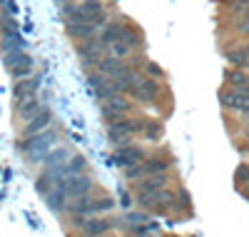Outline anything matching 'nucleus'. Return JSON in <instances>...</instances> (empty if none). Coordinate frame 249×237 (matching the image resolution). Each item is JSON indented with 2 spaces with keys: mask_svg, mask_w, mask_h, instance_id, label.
<instances>
[{
  "mask_svg": "<svg viewBox=\"0 0 249 237\" xmlns=\"http://www.w3.org/2000/svg\"><path fill=\"white\" fill-rule=\"evenodd\" d=\"M172 165H175V160L164 158V153H160V155H147L140 165L124 170V180L137 182V180L152 178V175H162V172H170V167H172Z\"/></svg>",
  "mask_w": 249,
  "mask_h": 237,
  "instance_id": "1",
  "label": "nucleus"
},
{
  "mask_svg": "<svg viewBox=\"0 0 249 237\" xmlns=\"http://www.w3.org/2000/svg\"><path fill=\"white\" fill-rule=\"evenodd\" d=\"M57 130H48L45 133H37V135H30V138H25V142H20L18 147H20V153H25L28 155V160L30 162H40L53 147H57Z\"/></svg>",
  "mask_w": 249,
  "mask_h": 237,
  "instance_id": "2",
  "label": "nucleus"
},
{
  "mask_svg": "<svg viewBox=\"0 0 249 237\" xmlns=\"http://www.w3.org/2000/svg\"><path fill=\"white\" fill-rule=\"evenodd\" d=\"M100 110H102V118H105L107 122H112V120L124 118V115H135L137 102L130 95H112V98L100 102Z\"/></svg>",
  "mask_w": 249,
  "mask_h": 237,
  "instance_id": "3",
  "label": "nucleus"
},
{
  "mask_svg": "<svg viewBox=\"0 0 249 237\" xmlns=\"http://www.w3.org/2000/svg\"><path fill=\"white\" fill-rule=\"evenodd\" d=\"M130 98H132L137 105H160L162 85H160V80L147 78V75L142 73V78L137 80V85H135V90L130 93Z\"/></svg>",
  "mask_w": 249,
  "mask_h": 237,
  "instance_id": "4",
  "label": "nucleus"
},
{
  "mask_svg": "<svg viewBox=\"0 0 249 237\" xmlns=\"http://www.w3.org/2000/svg\"><path fill=\"white\" fill-rule=\"evenodd\" d=\"M57 187L65 192V198H68V205L77 198H85V195H92L95 192V180L90 175H72V178H65V180H60Z\"/></svg>",
  "mask_w": 249,
  "mask_h": 237,
  "instance_id": "5",
  "label": "nucleus"
},
{
  "mask_svg": "<svg viewBox=\"0 0 249 237\" xmlns=\"http://www.w3.org/2000/svg\"><path fill=\"white\" fill-rule=\"evenodd\" d=\"M3 65H5V70H8L15 80H20V78L33 75L35 62H33V58H30L25 50H13V53H5V55H3Z\"/></svg>",
  "mask_w": 249,
  "mask_h": 237,
  "instance_id": "6",
  "label": "nucleus"
},
{
  "mask_svg": "<svg viewBox=\"0 0 249 237\" xmlns=\"http://www.w3.org/2000/svg\"><path fill=\"white\" fill-rule=\"evenodd\" d=\"M105 55H107V50L102 48V42L97 40V35L90 38V40L77 42V58H80V62H82V68H85V70H95L97 62Z\"/></svg>",
  "mask_w": 249,
  "mask_h": 237,
  "instance_id": "7",
  "label": "nucleus"
},
{
  "mask_svg": "<svg viewBox=\"0 0 249 237\" xmlns=\"http://www.w3.org/2000/svg\"><path fill=\"white\" fill-rule=\"evenodd\" d=\"M147 147H142V145H122V147H115V165L122 167V170H127V167H135L140 165L144 158H147Z\"/></svg>",
  "mask_w": 249,
  "mask_h": 237,
  "instance_id": "8",
  "label": "nucleus"
},
{
  "mask_svg": "<svg viewBox=\"0 0 249 237\" xmlns=\"http://www.w3.org/2000/svg\"><path fill=\"white\" fill-rule=\"evenodd\" d=\"M219 102L224 110H232V113H242L244 107H249V88L239 90V88H224L219 93Z\"/></svg>",
  "mask_w": 249,
  "mask_h": 237,
  "instance_id": "9",
  "label": "nucleus"
},
{
  "mask_svg": "<svg viewBox=\"0 0 249 237\" xmlns=\"http://www.w3.org/2000/svg\"><path fill=\"white\" fill-rule=\"evenodd\" d=\"M115 227V220L107 217H100V215H92V217H85L80 225L82 237H105L110 230Z\"/></svg>",
  "mask_w": 249,
  "mask_h": 237,
  "instance_id": "10",
  "label": "nucleus"
},
{
  "mask_svg": "<svg viewBox=\"0 0 249 237\" xmlns=\"http://www.w3.org/2000/svg\"><path fill=\"white\" fill-rule=\"evenodd\" d=\"M107 127H112V130L127 135V138H137V135H142V130H144V118L124 115V118H117V120L107 122Z\"/></svg>",
  "mask_w": 249,
  "mask_h": 237,
  "instance_id": "11",
  "label": "nucleus"
},
{
  "mask_svg": "<svg viewBox=\"0 0 249 237\" xmlns=\"http://www.w3.org/2000/svg\"><path fill=\"white\" fill-rule=\"evenodd\" d=\"M120 42H124L130 50H144V35H142V30L135 25V23H130L127 18H122V30H120Z\"/></svg>",
  "mask_w": 249,
  "mask_h": 237,
  "instance_id": "12",
  "label": "nucleus"
},
{
  "mask_svg": "<svg viewBox=\"0 0 249 237\" xmlns=\"http://www.w3.org/2000/svg\"><path fill=\"white\" fill-rule=\"evenodd\" d=\"M164 187H170V175L162 172V175H152L135 182V195H152V192H160Z\"/></svg>",
  "mask_w": 249,
  "mask_h": 237,
  "instance_id": "13",
  "label": "nucleus"
},
{
  "mask_svg": "<svg viewBox=\"0 0 249 237\" xmlns=\"http://www.w3.org/2000/svg\"><path fill=\"white\" fill-rule=\"evenodd\" d=\"M40 82H43V78H40V75H28V78L15 80V85H13V98H15V100H25V98L37 95Z\"/></svg>",
  "mask_w": 249,
  "mask_h": 237,
  "instance_id": "14",
  "label": "nucleus"
},
{
  "mask_svg": "<svg viewBox=\"0 0 249 237\" xmlns=\"http://www.w3.org/2000/svg\"><path fill=\"white\" fill-rule=\"evenodd\" d=\"M43 107H45V102L40 100V95H33V98H25V100H15V115L23 122H28L43 110Z\"/></svg>",
  "mask_w": 249,
  "mask_h": 237,
  "instance_id": "15",
  "label": "nucleus"
},
{
  "mask_svg": "<svg viewBox=\"0 0 249 237\" xmlns=\"http://www.w3.org/2000/svg\"><path fill=\"white\" fill-rule=\"evenodd\" d=\"M50 125H53V110L45 105L43 110H40V113H37L33 120H28V122H25V127H23V135H25V138H30V135H37V133H45Z\"/></svg>",
  "mask_w": 249,
  "mask_h": 237,
  "instance_id": "16",
  "label": "nucleus"
},
{
  "mask_svg": "<svg viewBox=\"0 0 249 237\" xmlns=\"http://www.w3.org/2000/svg\"><path fill=\"white\" fill-rule=\"evenodd\" d=\"M120 30H122V18H117V20H107V23L100 28L97 40L102 42V48H105L107 53H110V48L115 45V42L120 40Z\"/></svg>",
  "mask_w": 249,
  "mask_h": 237,
  "instance_id": "17",
  "label": "nucleus"
},
{
  "mask_svg": "<svg viewBox=\"0 0 249 237\" xmlns=\"http://www.w3.org/2000/svg\"><path fill=\"white\" fill-rule=\"evenodd\" d=\"M65 33H68L70 40L82 42V40L95 38V35L100 33V28H97L95 23H68V25H65Z\"/></svg>",
  "mask_w": 249,
  "mask_h": 237,
  "instance_id": "18",
  "label": "nucleus"
},
{
  "mask_svg": "<svg viewBox=\"0 0 249 237\" xmlns=\"http://www.w3.org/2000/svg\"><path fill=\"white\" fill-rule=\"evenodd\" d=\"M13 50H25V40L20 35V28L15 30H0V53H13Z\"/></svg>",
  "mask_w": 249,
  "mask_h": 237,
  "instance_id": "19",
  "label": "nucleus"
},
{
  "mask_svg": "<svg viewBox=\"0 0 249 237\" xmlns=\"http://www.w3.org/2000/svg\"><path fill=\"white\" fill-rule=\"evenodd\" d=\"M124 68H127V60H120V58H115V55H105L100 62H97V68L95 70H100L102 75H107V78H117Z\"/></svg>",
  "mask_w": 249,
  "mask_h": 237,
  "instance_id": "20",
  "label": "nucleus"
},
{
  "mask_svg": "<svg viewBox=\"0 0 249 237\" xmlns=\"http://www.w3.org/2000/svg\"><path fill=\"white\" fill-rule=\"evenodd\" d=\"M224 82H227V88L247 90L249 88V73L242 70V68H227L224 70Z\"/></svg>",
  "mask_w": 249,
  "mask_h": 237,
  "instance_id": "21",
  "label": "nucleus"
},
{
  "mask_svg": "<svg viewBox=\"0 0 249 237\" xmlns=\"http://www.w3.org/2000/svg\"><path fill=\"white\" fill-rule=\"evenodd\" d=\"M57 170H60L62 180H65V178H72V175H82V172L88 170V160L82 158V155H72L65 165H60Z\"/></svg>",
  "mask_w": 249,
  "mask_h": 237,
  "instance_id": "22",
  "label": "nucleus"
},
{
  "mask_svg": "<svg viewBox=\"0 0 249 237\" xmlns=\"http://www.w3.org/2000/svg\"><path fill=\"white\" fill-rule=\"evenodd\" d=\"M70 158H72V153H70L68 147H53L40 162H43L45 167H60V165H65Z\"/></svg>",
  "mask_w": 249,
  "mask_h": 237,
  "instance_id": "23",
  "label": "nucleus"
},
{
  "mask_svg": "<svg viewBox=\"0 0 249 237\" xmlns=\"http://www.w3.org/2000/svg\"><path fill=\"white\" fill-rule=\"evenodd\" d=\"M142 138L147 142H160L164 138V125L160 120H144V130H142Z\"/></svg>",
  "mask_w": 249,
  "mask_h": 237,
  "instance_id": "24",
  "label": "nucleus"
},
{
  "mask_svg": "<svg viewBox=\"0 0 249 237\" xmlns=\"http://www.w3.org/2000/svg\"><path fill=\"white\" fill-rule=\"evenodd\" d=\"M227 62H230V68H242L247 70V55L242 53V48H232V50H227Z\"/></svg>",
  "mask_w": 249,
  "mask_h": 237,
  "instance_id": "25",
  "label": "nucleus"
},
{
  "mask_svg": "<svg viewBox=\"0 0 249 237\" xmlns=\"http://www.w3.org/2000/svg\"><path fill=\"white\" fill-rule=\"evenodd\" d=\"M232 30H234L237 35H247V38H249V15H234Z\"/></svg>",
  "mask_w": 249,
  "mask_h": 237,
  "instance_id": "26",
  "label": "nucleus"
},
{
  "mask_svg": "<svg viewBox=\"0 0 249 237\" xmlns=\"http://www.w3.org/2000/svg\"><path fill=\"white\" fill-rule=\"evenodd\" d=\"M142 73L147 75V78H155V80H162V78H164V70L157 65V62H152V60H147V62H144Z\"/></svg>",
  "mask_w": 249,
  "mask_h": 237,
  "instance_id": "27",
  "label": "nucleus"
},
{
  "mask_svg": "<svg viewBox=\"0 0 249 237\" xmlns=\"http://www.w3.org/2000/svg\"><path fill=\"white\" fill-rule=\"evenodd\" d=\"M132 53H135V50H130V48L124 45V42H120V40H117L115 45L110 48V55H115V58H120V60H127Z\"/></svg>",
  "mask_w": 249,
  "mask_h": 237,
  "instance_id": "28",
  "label": "nucleus"
},
{
  "mask_svg": "<svg viewBox=\"0 0 249 237\" xmlns=\"http://www.w3.org/2000/svg\"><path fill=\"white\" fill-rule=\"evenodd\" d=\"M237 182L249 185V165H239L237 167Z\"/></svg>",
  "mask_w": 249,
  "mask_h": 237,
  "instance_id": "29",
  "label": "nucleus"
},
{
  "mask_svg": "<svg viewBox=\"0 0 249 237\" xmlns=\"http://www.w3.org/2000/svg\"><path fill=\"white\" fill-rule=\"evenodd\" d=\"M132 205V200H130V192L127 190H122V207H130Z\"/></svg>",
  "mask_w": 249,
  "mask_h": 237,
  "instance_id": "30",
  "label": "nucleus"
},
{
  "mask_svg": "<svg viewBox=\"0 0 249 237\" xmlns=\"http://www.w3.org/2000/svg\"><path fill=\"white\" fill-rule=\"evenodd\" d=\"M239 48H242V53H244L247 60H249V42H244V45H239Z\"/></svg>",
  "mask_w": 249,
  "mask_h": 237,
  "instance_id": "31",
  "label": "nucleus"
},
{
  "mask_svg": "<svg viewBox=\"0 0 249 237\" xmlns=\"http://www.w3.org/2000/svg\"><path fill=\"white\" fill-rule=\"evenodd\" d=\"M244 138H247V140H249V125H247V130H244Z\"/></svg>",
  "mask_w": 249,
  "mask_h": 237,
  "instance_id": "32",
  "label": "nucleus"
},
{
  "mask_svg": "<svg viewBox=\"0 0 249 237\" xmlns=\"http://www.w3.org/2000/svg\"><path fill=\"white\" fill-rule=\"evenodd\" d=\"M247 195H249V185H247Z\"/></svg>",
  "mask_w": 249,
  "mask_h": 237,
  "instance_id": "33",
  "label": "nucleus"
}]
</instances>
